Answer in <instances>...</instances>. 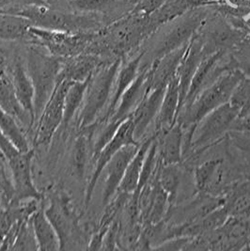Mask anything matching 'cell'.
I'll use <instances>...</instances> for the list:
<instances>
[{
  "instance_id": "obj_1",
  "label": "cell",
  "mask_w": 250,
  "mask_h": 251,
  "mask_svg": "<svg viewBox=\"0 0 250 251\" xmlns=\"http://www.w3.org/2000/svg\"><path fill=\"white\" fill-rule=\"evenodd\" d=\"M244 76L238 69H229L224 72L213 83L205 87L190 105L182 109L177 122L182 125L183 129L196 126L208 113L229 102L236 86Z\"/></svg>"
},
{
  "instance_id": "obj_2",
  "label": "cell",
  "mask_w": 250,
  "mask_h": 251,
  "mask_svg": "<svg viewBox=\"0 0 250 251\" xmlns=\"http://www.w3.org/2000/svg\"><path fill=\"white\" fill-rule=\"evenodd\" d=\"M120 66V60L106 66L102 65L89 80L84 102L78 114L79 130L93 125L102 116L104 106L111 99Z\"/></svg>"
},
{
  "instance_id": "obj_3",
  "label": "cell",
  "mask_w": 250,
  "mask_h": 251,
  "mask_svg": "<svg viewBox=\"0 0 250 251\" xmlns=\"http://www.w3.org/2000/svg\"><path fill=\"white\" fill-rule=\"evenodd\" d=\"M61 66L60 57L46 55L35 48L28 50L26 71L34 87L35 123L57 87Z\"/></svg>"
},
{
  "instance_id": "obj_4",
  "label": "cell",
  "mask_w": 250,
  "mask_h": 251,
  "mask_svg": "<svg viewBox=\"0 0 250 251\" xmlns=\"http://www.w3.org/2000/svg\"><path fill=\"white\" fill-rule=\"evenodd\" d=\"M240 113V108L229 102L208 113L196 125L189 151L199 153L214 145L227 134Z\"/></svg>"
},
{
  "instance_id": "obj_5",
  "label": "cell",
  "mask_w": 250,
  "mask_h": 251,
  "mask_svg": "<svg viewBox=\"0 0 250 251\" xmlns=\"http://www.w3.org/2000/svg\"><path fill=\"white\" fill-rule=\"evenodd\" d=\"M72 83L67 80L57 83L43 112L35 123L33 148L49 145L57 129L61 127L64 115L65 95Z\"/></svg>"
},
{
  "instance_id": "obj_6",
  "label": "cell",
  "mask_w": 250,
  "mask_h": 251,
  "mask_svg": "<svg viewBox=\"0 0 250 251\" xmlns=\"http://www.w3.org/2000/svg\"><path fill=\"white\" fill-rule=\"evenodd\" d=\"M140 143L141 142H137L134 136V125H133L132 118L130 116L122 123V125L119 127L113 138L102 148V151L99 152V154L95 157V159L93 160V163L95 164V166L86 188L85 202H84L85 209H88V207L91 203V199L94 193V189L107 163L121 149L124 148L125 146L131 145V144H140Z\"/></svg>"
},
{
  "instance_id": "obj_7",
  "label": "cell",
  "mask_w": 250,
  "mask_h": 251,
  "mask_svg": "<svg viewBox=\"0 0 250 251\" xmlns=\"http://www.w3.org/2000/svg\"><path fill=\"white\" fill-rule=\"evenodd\" d=\"M34 148L27 151H19L7 161L11 172L14 198L12 202H24L28 201H42L43 194L35 186L32 177V160ZM11 202V203H12Z\"/></svg>"
},
{
  "instance_id": "obj_8",
  "label": "cell",
  "mask_w": 250,
  "mask_h": 251,
  "mask_svg": "<svg viewBox=\"0 0 250 251\" xmlns=\"http://www.w3.org/2000/svg\"><path fill=\"white\" fill-rule=\"evenodd\" d=\"M45 212L57 231L60 251L66 250L77 225V218L67 195H57Z\"/></svg>"
},
{
  "instance_id": "obj_9",
  "label": "cell",
  "mask_w": 250,
  "mask_h": 251,
  "mask_svg": "<svg viewBox=\"0 0 250 251\" xmlns=\"http://www.w3.org/2000/svg\"><path fill=\"white\" fill-rule=\"evenodd\" d=\"M140 144H131L121 149L104 168L106 178L102 190V204L106 205L118 193L130 161L137 153Z\"/></svg>"
},
{
  "instance_id": "obj_10",
  "label": "cell",
  "mask_w": 250,
  "mask_h": 251,
  "mask_svg": "<svg viewBox=\"0 0 250 251\" xmlns=\"http://www.w3.org/2000/svg\"><path fill=\"white\" fill-rule=\"evenodd\" d=\"M165 91L166 88L150 90L131 115L134 125V136L137 142L142 141L149 127L156 119Z\"/></svg>"
},
{
  "instance_id": "obj_11",
  "label": "cell",
  "mask_w": 250,
  "mask_h": 251,
  "mask_svg": "<svg viewBox=\"0 0 250 251\" xmlns=\"http://www.w3.org/2000/svg\"><path fill=\"white\" fill-rule=\"evenodd\" d=\"M155 135L157 153L163 165H179L183 160V128L177 122L171 128Z\"/></svg>"
},
{
  "instance_id": "obj_12",
  "label": "cell",
  "mask_w": 250,
  "mask_h": 251,
  "mask_svg": "<svg viewBox=\"0 0 250 251\" xmlns=\"http://www.w3.org/2000/svg\"><path fill=\"white\" fill-rule=\"evenodd\" d=\"M150 92L148 81V68L139 71L136 79L122 95L119 103L109 120L124 122L129 118L137 108L138 103ZM108 120V121H109Z\"/></svg>"
},
{
  "instance_id": "obj_13",
  "label": "cell",
  "mask_w": 250,
  "mask_h": 251,
  "mask_svg": "<svg viewBox=\"0 0 250 251\" xmlns=\"http://www.w3.org/2000/svg\"><path fill=\"white\" fill-rule=\"evenodd\" d=\"M180 111L179 81L175 75L166 87L159 112L155 119V131L157 133L167 130L177 123Z\"/></svg>"
},
{
  "instance_id": "obj_14",
  "label": "cell",
  "mask_w": 250,
  "mask_h": 251,
  "mask_svg": "<svg viewBox=\"0 0 250 251\" xmlns=\"http://www.w3.org/2000/svg\"><path fill=\"white\" fill-rule=\"evenodd\" d=\"M11 80L16 97L24 109L31 117L34 127V87L26 69L19 60H16L11 69Z\"/></svg>"
},
{
  "instance_id": "obj_15",
  "label": "cell",
  "mask_w": 250,
  "mask_h": 251,
  "mask_svg": "<svg viewBox=\"0 0 250 251\" xmlns=\"http://www.w3.org/2000/svg\"><path fill=\"white\" fill-rule=\"evenodd\" d=\"M183 58V51L179 50L175 53L166 55L162 59H158L148 68L149 89L166 88L169 82L177 74L178 68Z\"/></svg>"
},
{
  "instance_id": "obj_16",
  "label": "cell",
  "mask_w": 250,
  "mask_h": 251,
  "mask_svg": "<svg viewBox=\"0 0 250 251\" xmlns=\"http://www.w3.org/2000/svg\"><path fill=\"white\" fill-rule=\"evenodd\" d=\"M98 130L95 125L80 129L78 136L75 138L73 150V169L77 178L82 179L87 172V167L92 160L93 143L92 139Z\"/></svg>"
},
{
  "instance_id": "obj_17",
  "label": "cell",
  "mask_w": 250,
  "mask_h": 251,
  "mask_svg": "<svg viewBox=\"0 0 250 251\" xmlns=\"http://www.w3.org/2000/svg\"><path fill=\"white\" fill-rule=\"evenodd\" d=\"M102 66L99 59L94 56H75L62 62L58 82L67 80L70 82H83L90 79L93 74Z\"/></svg>"
},
{
  "instance_id": "obj_18",
  "label": "cell",
  "mask_w": 250,
  "mask_h": 251,
  "mask_svg": "<svg viewBox=\"0 0 250 251\" xmlns=\"http://www.w3.org/2000/svg\"><path fill=\"white\" fill-rule=\"evenodd\" d=\"M224 160L221 158L206 160L194 171V183L198 191L211 192L223 183L225 171Z\"/></svg>"
},
{
  "instance_id": "obj_19",
  "label": "cell",
  "mask_w": 250,
  "mask_h": 251,
  "mask_svg": "<svg viewBox=\"0 0 250 251\" xmlns=\"http://www.w3.org/2000/svg\"><path fill=\"white\" fill-rule=\"evenodd\" d=\"M0 107L15 118L23 128L27 127L28 130L33 129L31 117L19 103L12 80L8 75L0 76Z\"/></svg>"
},
{
  "instance_id": "obj_20",
  "label": "cell",
  "mask_w": 250,
  "mask_h": 251,
  "mask_svg": "<svg viewBox=\"0 0 250 251\" xmlns=\"http://www.w3.org/2000/svg\"><path fill=\"white\" fill-rule=\"evenodd\" d=\"M39 251H60L57 231L46 216L45 209L40 206L30 217Z\"/></svg>"
},
{
  "instance_id": "obj_21",
  "label": "cell",
  "mask_w": 250,
  "mask_h": 251,
  "mask_svg": "<svg viewBox=\"0 0 250 251\" xmlns=\"http://www.w3.org/2000/svg\"><path fill=\"white\" fill-rule=\"evenodd\" d=\"M154 138H155V136H154V134H152L150 137H148L146 139H143L141 141L140 146L137 150V153L130 161V163L126 169L125 177L119 187L118 192L132 194L137 190L140 174H141L142 168H143V164L145 162V158H146L149 149L150 147Z\"/></svg>"
},
{
  "instance_id": "obj_22",
  "label": "cell",
  "mask_w": 250,
  "mask_h": 251,
  "mask_svg": "<svg viewBox=\"0 0 250 251\" xmlns=\"http://www.w3.org/2000/svg\"><path fill=\"white\" fill-rule=\"evenodd\" d=\"M89 80L83 82H73L70 85L64 100V115L61 125L64 129L68 127L75 116L80 111L84 102Z\"/></svg>"
},
{
  "instance_id": "obj_23",
  "label": "cell",
  "mask_w": 250,
  "mask_h": 251,
  "mask_svg": "<svg viewBox=\"0 0 250 251\" xmlns=\"http://www.w3.org/2000/svg\"><path fill=\"white\" fill-rule=\"evenodd\" d=\"M31 21L28 18L0 14V40L16 41L24 38L30 28Z\"/></svg>"
},
{
  "instance_id": "obj_24",
  "label": "cell",
  "mask_w": 250,
  "mask_h": 251,
  "mask_svg": "<svg viewBox=\"0 0 250 251\" xmlns=\"http://www.w3.org/2000/svg\"><path fill=\"white\" fill-rule=\"evenodd\" d=\"M0 130L21 151L30 150V145L25 136V131L12 115L0 107Z\"/></svg>"
},
{
  "instance_id": "obj_25",
  "label": "cell",
  "mask_w": 250,
  "mask_h": 251,
  "mask_svg": "<svg viewBox=\"0 0 250 251\" xmlns=\"http://www.w3.org/2000/svg\"><path fill=\"white\" fill-rule=\"evenodd\" d=\"M158 182L168 194L170 204L175 201L182 183V172L177 165H163L161 163L158 172Z\"/></svg>"
},
{
  "instance_id": "obj_26",
  "label": "cell",
  "mask_w": 250,
  "mask_h": 251,
  "mask_svg": "<svg viewBox=\"0 0 250 251\" xmlns=\"http://www.w3.org/2000/svg\"><path fill=\"white\" fill-rule=\"evenodd\" d=\"M11 251H39L30 218L22 222Z\"/></svg>"
},
{
  "instance_id": "obj_27",
  "label": "cell",
  "mask_w": 250,
  "mask_h": 251,
  "mask_svg": "<svg viewBox=\"0 0 250 251\" xmlns=\"http://www.w3.org/2000/svg\"><path fill=\"white\" fill-rule=\"evenodd\" d=\"M229 103L237 106L241 110L240 115L250 112V78L244 76L232 93ZM239 115V116H240Z\"/></svg>"
},
{
  "instance_id": "obj_28",
  "label": "cell",
  "mask_w": 250,
  "mask_h": 251,
  "mask_svg": "<svg viewBox=\"0 0 250 251\" xmlns=\"http://www.w3.org/2000/svg\"><path fill=\"white\" fill-rule=\"evenodd\" d=\"M227 136L235 148L239 149L243 152L250 154V135L238 131L229 130L227 132Z\"/></svg>"
},
{
  "instance_id": "obj_29",
  "label": "cell",
  "mask_w": 250,
  "mask_h": 251,
  "mask_svg": "<svg viewBox=\"0 0 250 251\" xmlns=\"http://www.w3.org/2000/svg\"><path fill=\"white\" fill-rule=\"evenodd\" d=\"M19 151L18 149L15 147V145L9 139V137H6L3 132L0 130V153L5 158L6 161L11 159L12 156L17 154Z\"/></svg>"
},
{
  "instance_id": "obj_30",
  "label": "cell",
  "mask_w": 250,
  "mask_h": 251,
  "mask_svg": "<svg viewBox=\"0 0 250 251\" xmlns=\"http://www.w3.org/2000/svg\"><path fill=\"white\" fill-rule=\"evenodd\" d=\"M111 0H75V5L82 11H92L102 8Z\"/></svg>"
},
{
  "instance_id": "obj_31",
  "label": "cell",
  "mask_w": 250,
  "mask_h": 251,
  "mask_svg": "<svg viewBox=\"0 0 250 251\" xmlns=\"http://www.w3.org/2000/svg\"><path fill=\"white\" fill-rule=\"evenodd\" d=\"M230 130L250 135V112L238 116V118L234 121L230 127Z\"/></svg>"
},
{
  "instance_id": "obj_32",
  "label": "cell",
  "mask_w": 250,
  "mask_h": 251,
  "mask_svg": "<svg viewBox=\"0 0 250 251\" xmlns=\"http://www.w3.org/2000/svg\"><path fill=\"white\" fill-rule=\"evenodd\" d=\"M7 69H8V65H7V61L4 54L0 51V76L7 75Z\"/></svg>"
},
{
  "instance_id": "obj_33",
  "label": "cell",
  "mask_w": 250,
  "mask_h": 251,
  "mask_svg": "<svg viewBox=\"0 0 250 251\" xmlns=\"http://www.w3.org/2000/svg\"><path fill=\"white\" fill-rule=\"evenodd\" d=\"M227 2L230 6L239 8V7L246 6V5L250 4V0H227Z\"/></svg>"
}]
</instances>
